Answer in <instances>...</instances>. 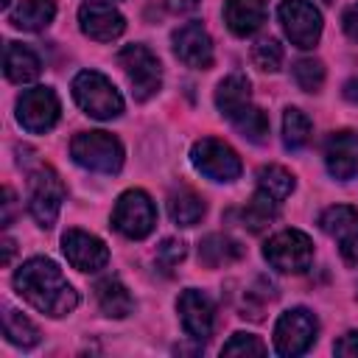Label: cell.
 <instances>
[{
  "label": "cell",
  "mask_w": 358,
  "mask_h": 358,
  "mask_svg": "<svg viewBox=\"0 0 358 358\" xmlns=\"http://www.w3.org/2000/svg\"><path fill=\"white\" fill-rule=\"evenodd\" d=\"M14 288L25 302H31L36 310H42L53 319L73 313L78 305L76 288L67 282L62 268L48 257L25 260L14 274Z\"/></svg>",
  "instance_id": "obj_1"
},
{
  "label": "cell",
  "mask_w": 358,
  "mask_h": 358,
  "mask_svg": "<svg viewBox=\"0 0 358 358\" xmlns=\"http://www.w3.org/2000/svg\"><path fill=\"white\" fill-rule=\"evenodd\" d=\"M73 98L90 117H98V120H112L123 112L120 92L98 70H81L73 78Z\"/></svg>",
  "instance_id": "obj_2"
},
{
  "label": "cell",
  "mask_w": 358,
  "mask_h": 358,
  "mask_svg": "<svg viewBox=\"0 0 358 358\" xmlns=\"http://www.w3.org/2000/svg\"><path fill=\"white\" fill-rule=\"evenodd\" d=\"M70 157L90 171L117 173L123 165V145L109 131H81L70 143Z\"/></svg>",
  "instance_id": "obj_3"
},
{
  "label": "cell",
  "mask_w": 358,
  "mask_h": 358,
  "mask_svg": "<svg viewBox=\"0 0 358 358\" xmlns=\"http://www.w3.org/2000/svg\"><path fill=\"white\" fill-rule=\"evenodd\" d=\"M117 64L123 67L137 101H148L162 87V64L145 45H126L117 53Z\"/></svg>",
  "instance_id": "obj_4"
},
{
  "label": "cell",
  "mask_w": 358,
  "mask_h": 358,
  "mask_svg": "<svg viewBox=\"0 0 358 358\" xmlns=\"http://www.w3.org/2000/svg\"><path fill=\"white\" fill-rule=\"evenodd\" d=\"M157 224V210H154V201L145 190H126L120 193L115 210H112V227L131 238V241H143L145 235H151Z\"/></svg>",
  "instance_id": "obj_5"
},
{
  "label": "cell",
  "mask_w": 358,
  "mask_h": 358,
  "mask_svg": "<svg viewBox=\"0 0 358 358\" xmlns=\"http://www.w3.org/2000/svg\"><path fill=\"white\" fill-rule=\"evenodd\" d=\"M263 257L268 260L271 268L285 271V274H299L310 266L313 260V243L305 232L299 229H282L268 243L263 246Z\"/></svg>",
  "instance_id": "obj_6"
},
{
  "label": "cell",
  "mask_w": 358,
  "mask_h": 358,
  "mask_svg": "<svg viewBox=\"0 0 358 358\" xmlns=\"http://www.w3.org/2000/svg\"><path fill=\"white\" fill-rule=\"evenodd\" d=\"M62 201H64V185H62L59 173L48 165L36 168L28 182V210H31L34 221L45 229L53 227V221L62 210Z\"/></svg>",
  "instance_id": "obj_7"
},
{
  "label": "cell",
  "mask_w": 358,
  "mask_h": 358,
  "mask_svg": "<svg viewBox=\"0 0 358 358\" xmlns=\"http://www.w3.org/2000/svg\"><path fill=\"white\" fill-rule=\"evenodd\" d=\"M190 162L196 165V171L215 182H232L241 176V157L232 145H227L218 137H201L199 143H193Z\"/></svg>",
  "instance_id": "obj_8"
},
{
  "label": "cell",
  "mask_w": 358,
  "mask_h": 358,
  "mask_svg": "<svg viewBox=\"0 0 358 358\" xmlns=\"http://www.w3.org/2000/svg\"><path fill=\"white\" fill-rule=\"evenodd\" d=\"M316 330H319L316 316L308 308H291L274 324V347L285 358L302 355L316 341Z\"/></svg>",
  "instance_id": "obj_9"
},
{
  "label": "cell",
  "mask_w": 358,
  "mask_h": 358,
  "mask_svg": "<svg viewBox=\"0 0 358 358\" xmlns=\"http://www.w3.org/2000/svg\"><path fill=\"white\" fill-rule=\"evenodd\" d=\"M277 17L282 22L285 36L296 48H313L322 36V14L308 0H282L277 8Z\"/></svg>",
  "instance_id": "obj_10"
},
{
  "label": "cell",
  "mask_w": 358,
  "mask_h": 358,
  "mask_svg": "<svg viewBox=\"0 0 358 358\" xmlns=\"http://www.w3.org/2000/svg\"><path fill=\"white\" fill-rule=\"evenodd\" d=\"M59 98L50 87H34V90H25L20 98H17V120L22 129L28 131H48L56 126L59 120Z\"/></svg>",
  "instance_id": "obj_11"
},
{
  "label": "cell",
  "mask_w": 358,
  "mask_h": 358,
  "mask_svg": "<svg viewBox=\"0 0 358 358\" xmlns=\"http://www.w3.org/2000/svg\"><path fill=\"white\" fill-rule=\"evenodd\" d=\"M322 229L338 241L341 257L350 266H358V210L350 204H333L319 218Z\"/></svg>",
  "instance_id": "obj_12"
},
{
  "label": "cell",
  "mask_w": 358,
  "mask_h": 358,
  "mask_svg": "<svg viewBox=\"0 0 358 358\" xmlns=\"http://www.w3.org/2000/svg\"><path fill=\"white\" fill-rule=\"evenodd\" d=\"M62 252H64L67 263L78 271H98L109 263L106 243L84 229H67L62 235Z\"/></svg>",
  "instance_id": "obj_13"
},
{
  "label": "cell",
  "mask_w": 358,
  "mask_h": 358,
  "mask_svg": "<svg viewBox=\"0 0 358 358\" xmlns=\"http://www.w3.org/2000/svg\"><path fill=\"white\" fill-rule=\"evenodd\" d=\"M176 310H179V319H182V327L190 338L196 341H204L213 336V327H215V305L207 294L196 291V288H187L179 294V302H176Z\"/></svg>",
  "instance_id": "obj_14"
},
{
  "label": "cell",
  "mask_w": 358,
  "mask_h": 358,
  "mask_svg": "<svg viewBox=\"0 0 358 358\" xmlns=\"http://www.w3.org/2000/svg\"><path fill=\"white\" fill-rule=\"evenodd\" d=\"M78 25L81 31L95 42H112L126 31L123 14L103 0H90L78 8Z\"/></svg>",
  "instance_id": "obj_15"
},
{
  "label": "cell",
  "mask_w": 358,
  "mask_h": 358,
  "mask_svg": "<svg viewBox=\"0 0 358 358\" xmlns=\"http://www.w3.org/2000/svg\"><path fill=\"white\" fill-rule=\"evenodd\" d=\"M173 53L179 62L196 70L213 67V39L201 22H185L182 28L173 31Z\"/></svg>",
  "instance_id": "obj_16"
},
{
  "label": "cell",
  "mask_w": 358,
  "mask_h": 358,
  "mask_svg": "<svg viewBox=\"0 0 358 358\" xmlns=\"http://www.w3.org/2000/svg\"><path fill=\"white\" fill-rule=\"evenodd\" d=\"M324 162L336 179H352L358 173V131H333L324 145Z\"/></svg>",
  "instance_id": "obj_17"
},
{
  "label": "cell",
  "mask_w": 358,
  "mask_h": 358,
  "mask_svg": "<svg viewBox=\"0 0 358 358\" xmlns=\"http://www.w3.org/2000/svg\"><path fill=\"white\" fill-rule=\"evenodd\" d=\"M215 106L224 117L235 120L246 106H252V81L243 73L227 76L215 90Z\"/></svg>",
  "instance_id": "obj_18"
},
{
  "label": "cell",
  "mask_w": 358,
  "mask_h": 358,
  "mask_svg": "<svg viewBox=\"0 0 358 358\" xmlns=\"http://www.w3.org/2000/svg\"><path fill=\"white\" fill-rule=\"evenodd\" d=\"M266 20L263 0H227L224 3V22L235 36H252Z\"/></svg>",
  "instance_id": "obj_19"
},
{
  "label": "cell",
  "mask_w": 358,
  "mask_h": 358,
  "mask_svg": "<svg viewBox=\"0 0 358 358\" xmlns=\"http://www.w3.org/2000/svg\"><path fill=\"white\" fill-rule=\"evenodd\" d=\"M241 257H243V246L229 235L213 232V235H204L201 243H199V260L204 266H210V268L229 266V263H235Z\"/></svg>",
  "instance_id": "obj_20"
},
{
  "label": "cell",
  "mask_w": 358,
  "mask_h": 358,
  "mask_svg": "<svg viewBox=\"0 0 358 358\" xmlns=\"http://www.w3.org/2000/svg\"><path fill=\"white\" fill-rule=\"evenodd\" d=\"M3 70L6 78L14 84H28L39 76V59L31 48L20 45V42H8L6 45V59H3Z\"/></svg>",
  "instance_id": "obj_21"
},
{
  "label": "cell",
  "mask_w": 358,
  "mask_h": 358,
  "mask_svg": "<svg viewBox=\"0 0 358 358\" xmlns=\"http://www.w3.org/2000/svg\"><path fill=\"white\" fill-rule=\"evenodd\" d=\"M95 299H98V308L106 316H112V319H123L134 308L129 288L120 280H115V277H106V280H98L95 282Z\"/></svg>",
  "instance_id": "obj_22"
},
{
  "label": "cell",
  "mask_w": 358,
  "mask_h": 358,
  "mask_svg": "<svg viewBox=\"0 0 358 358\" xmlns=\"http://www.w3.org/2000/svg\"><path fill=\"white\" fill-rule=\"evenodd\" d=\"M56 3L53 0H22L17 8L8 11V22L22 31H42L53 22Z\"/></svg>",
  "instance_id": "obj_23"
},
{
  "label": "cell",
  "mask_w": 358,
  "mask_h": 358,
  "mask_svg": "<svg viewBox=\"0 0 358 358\" xmlns=\"http://www.w3.org/2000/svg\"><path fill=\"white\" fill-rule=\"evenodd\" d=\"M204 210H207L204 199H201L196 190L185 187V185L176 187V190L168 196V215H171V221L179 224V227H193V224H199L201 215H204Z\"/></svg>",
  "instance_id": "obj_24"
},
{
  "label": "cell",
  "mask_w": 358,
  "mask_h": 358,
  "mask_svg": "<svg viewBox=\"0 0 358 358\" xmlns=\"http://www.w3.org/2000/svg\"><path fill=\"white\" fill-rule=\"evenodd\" d=\"M3 333L11 344H17L22 350H31L39 344V327L28 316H22L20 310H14L8 305L3 308Z\"/></svg>",
  "instance_id": "obj_25"
},
{
  "label": "cell",
  "mask_w": 358,
  "mask_h": 358,
  "mask_svg": "<svg viewBox=\"0 0 358 358\" xmlns=\"http://www.w3.org/2000/svg\"><path fill=\"white\" fill-rule=\"evenodd\" d=\"M257 190H263L274 201H282L294 190V176H291V171H285L280 165H263L257 171Z\"/></svg>",
  "instance_id": "obj_26"
},
{
  "label": "cell",
  "mask_w": 358,
  "mask_h": 358,
  "mask_svg": "<svg viewBox=\"0 0 358 358\" xmlns=\"http://www.w3.org/2000/svg\"><path fill=\"white\" fill-rule=\"evenodd\" d=\"M274 215H277V201H274L271 196H266L263 190H257V193L252 196V201L243 207L241 221H243V227H249L252 232H260V229H266V227L274 221Z\"/></svg>",
  "instance_id": "obj_27"
},
{
  "label": "cell",
  "mask_w": 358,
  "mask_h": 358,
  "mask_svg": "<svg viewBox=\"0 0 358 358\" xmlns=\"http://www.w3.org/2000/svg\"><path fill=\"white\" fill-rule=\"evenodd\" d=\"M308 140H310V120H308L299 109L288 106L285 115H282V143H285V148L296 151V148H302Z\"/></svg>",
  "instance_id": "obj_28"
},
{
  "label": "cell",
  "mask_w": 358,
  "mask_h": 358,
  "mask_svg": "<svg viewBox=\"0 0 358 358\" xmlns=\"http://www.w3.org/2000/svg\"><path fill=\"white\" fill-rule=\"evenodd\" d=\"M232 126H235L246 140H252V143H263L266 134H268V117H266V112L257 109V106H246V109L232 120Z\"/></svg>",
  "instance_id": "obj_29"
},
{
  "label": "cell",
  "mask_w": 358,
  "mask_h": 358,
  "mask_svg": "<svg viewBox=\"0 0 358 358\" xmlns=\"http://www.w3.org/2000/svg\"><path fill=\"white\" fill-rule=\"evenodd\" d=\"M252 62H255V67H260L263 73H277L280 64H282V48H280V42L271 39V36L257 39V42L252 45Z\"/></svg>",
  "instance_id": "obj_30"
},
{
  "label": "cell",
  "mask_w": 358,
  "mask_h": 358,
  "mask_svg": "<svg viewBox=\"0 0 358 358\" xmlns=\"http://www.w3.org/2000/svg\"><path fill=\"white\" fill-rule=\"evenodd\" d=\"M294 81L305 92H319L324 84V64L319 59H299L294 64Z\"/></svg>",
  "instance_id": "obj_31"
},
{
  "label": "cell",
  "mask_w": 358,
  "mask_h": 358,
  "mask_svg": "<svg viewBox=\"0 0 358 358\" xmlns=\"http://www.w3.org/2000/svg\"><path fill=\"white\" fill-rule=\"evenodd\" d=\"M221 355H266V344L252 333H235L221 347Z\"/></svg>",
  "instance_id": "obj_32"
},
{
  "label": "cell",
  "mask_w": 358,
  "mask_h": 358,
  "mask_svg": "<svg viewBox=\"0 0 358 358\" xmlns=\"http://www.w3.org/2000/svg\"><path fill=\"white\" fill-rule=\"evenodd\" d=\"M185 241H179V238H165L162 243H159V249H157V263L159 266H165V268H171V266H176V263H182L185 260Z\"/></svg>",
  "instance_id": "obj_33"
},
{
  "label": "cell",
  "mask_w": 358,
  "mask_h": 358,
  "mask_svg": "<svg viewBox=\"0 0 358 358\" xmlns=\"http://www.w3.org/2000/svg\"><path fill=\"white\" fill-rule=\"evenodd\" d=\"M333 352L336 355H358V330H350L347 336H341L333 344Z\"/></svg>",
  "instance_id": "obj_34"
},
{
  "label": "cell",
  "mask_w": 358,
  "mask_h": 358,
  "mask_svg": "<svg viewBox=\"0 0 358 358\" xmlns=\"http://www.w3.org/2000/svg\"><path fill=\"white\" fill-rule=\"evenodd\" d=\"M341 25H344V34H347L352 42H358V3H355V6H350V8L344 11Z\"/></svg>",
  "instance_id": "obj_35"
},
{
  "label": "cell",
  "mask_w": 358,
  "mask_h": 358,
  "mask_svg": "<svg viewBox=\"0 0 358 358\" xmlns=\"http://www.w3.org/2000/svg\"><path fill=\"white\" fill-rule=\"evenodd\" d=\"M199 3L201 0H168V8L176 11V14H182V11H193Z\"/></svg>",
  "instance_id": "obj_36"
},
{
  "label": "cell",
  "mask_w": 358,
  "mask_h": 358,
  "mask_svg": "<svg viewBox=\"0 0 358 358\" xmlns=\"http://www.w3.org/2000/svg\"><path fill=\"white\" fill-rule=\"evenodd\" d=\"M3 196H6V201H3V207H6V213H3V227H8V224H11V213H14V193L6 187Z\"/></svg>",
  "instance_id": "obj_37"
},
{
  "label": "cell",
  "mask_w": 358,
  "mask_h": 358,
  "mask_svg": "<svg viewBox=\"0 0 358 358\" xmlns=\"http://www.w3.org/2000/svg\"><path fill=\"white\" fill-rule=\"evenodd\" d=\"M344 98L350 103H358V76H352L347 84H344Z\"/></svg>",
  "instance_id": "obj_38"
},
{
  "label": "cell",
  "mask_w": 358,
  "mask_h": 358,
  "mask_svg": "<svg viewBox=\"0 0 358 358\" xmlns=\"http://www.w3.org/2000/svg\"><path fill=\"white\" fill-rule=\"evenodd\" d=\"M11 255H14V241H11V238H6V241H3V266H8V263H11Z\"/></svg>",
  "instance_id": "obj_39"
},
{
  "label": "cell",
  "mask_w": 358,
  "mask_h": 358,
  "mask_svg": "<svg viewBox=\"0 0 358 358\" xmlns=\"http://www.w3.org/2000/svg\"><path fill=\"white\" fill-rule=\"evenodd\" d=\"M324 3H330V0H324Z\"/></svg>",
  "instance_id": "obj_40"
}]
</instances>
